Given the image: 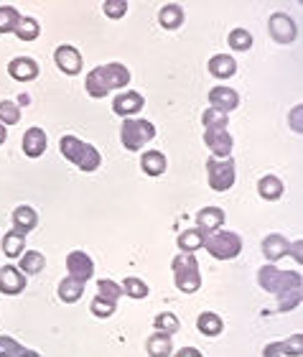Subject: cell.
Instances as JSON below:
<instances>
[{"instance_id":"cell-33","label":"cell","mask_w":303,"mask_h":357,"mask_svg":"<svg viewBox=\"0 0 303 357\" xmlns=\"http://www.w3.org/2000/svg\"><path fill=\"white\" fill-rule=\"evenodd\" d=\"M13 33L21 38V41H33V38H38V33H41V26H38L36 18H31V15L23 18L21 15V21H18V26H15Z\"/></svg>"},{"instance_id":"cell-21","label":"cell","mask_w":303,"mask_h":357,"mask_svg":"<svg viewBox=\"0 0 303 357\" xmlns=\"http://www.w3.org/2000/svg\"><path fill=\"white\" fill-rule=\"evenodd\" d=\"M237 72V61L229 54H215L209 59V75L215 79H229Z\"/></svg>"},{"instance_id":"cell-38","label":"cell","mask_w":303,"mask_h":357,"mask_svg":"<svg viewBox=\"0 0 303 357\" xmlns=\"http://www.w3.org/2000/svg\"><path fill=\"white\" fill-rule=\"evenodd\" d=\"M21 123V107L10 100H3L0 102V126H15Z\"/></svg>"},{"instance_id":"cell-1","label":"cell","mask_w":303,"mask_h":357,"mask_svg":"<svg viewBox=\"0 0 303 357\" xmlns=\"http://www.w3.org/2000/svg\"><path fill=\"white\" fill-rule=\"evenodd\" d=\"M260 289L278 296L275 312H290L301 304V273L298 271H281L275 266H263L258 271Z\"/></svg>"},{"instance_id":"cell-8","label":"cell","mask_w":303,"mask_h":357,"mask_svg":"<svg viewBox=\"0 0 303 357\" xmlns=\"http://www.w3.org/2000/svg\"><path fill=\"white\" fill-rule=\"evenodd\" d=\"M267 31L278 44H293L296 41V21L288 13H273L267 21Z\"/></svg>"},{"instance_id":"cell-41","label":"cell","mask_w":303,"mask_h":357,"mask_svg":"<svg viewBox=\"0 0 303 357\" xmlns=\"http://www.w3.org/2000/svg\"><path fill=\"white\" fill-rule=\"evenodd\" d=\"M102 10H104V15H107V18L118 21V18H123V15L127 13V3H125V0H104Z\"/></svg>"},{"instance_id":"cell-3","label":"cell","mask_w":303,"mask_h":357,"mask_svg":"<svg viewBox=\"0 0 303 357\" xmlns=\"http://www.w3.org/2000/svg\"><path fill=\"white\" fill-rule=\"evenodd\" d=\"M59 151H61V156L67 158V161H72L79 172H87V174L97 172L100 164H102L100 151H97L92 143H84L81 138H77V135H61Z\"/></svg>"},{"instance_id":"cell-22","label":"cell","mask_w":303,"mask_h":357,"mask_svg":"<svg viewBox=\"0 0 303 357\" xmlns=\"http://www.w3.org/2000/svg\"><path fill=\"white\" fill-rule=\"evenodd\" d=\"M141 169H143V174H148V176H161V174H166V169H169V158L163 156L161 151H146L141 156Z\"/></svg>"},{"instance_id":"cell-40","label":"cell","mask_w":303,"mask_h":357,"mask_svg":"<svg viewBox=\"0 0 303 357\" xmlns=\"http://www.w3.org/2000/svg\"><path fill=\"white\" fill-rule=\"evenodd\" d=\"M23 350H26V347H23L18 340L0 335V357H21Z\"/></svg>"},{"instance_id":"cell-32","label":"cell","mask_w":303,"mask_h":357,"mask_svg":"<svg viewBox=\"0 0 303 357\" xmlns=\"http://www.w3.org/2000/svg\"><path fill=\"white\" fill-rule=\"evenodd\" d=\"M120 289H123V294L130 298H146L150 294L148 283L143 281V278H135V275H127L125 281L120 283Z\"/></svg>"},{"instance_id":"cell-30","label":"cell","mask_w":303,"mask_h":357,"mask_svg":"<svg viewBox=\"0 0 303 357\" xmlns=\"http://www.w3.org/2000/svg\"><path fill=\"white\" fill-rule=\"evenodd\" d=\"M23 245H26V238L23 235H18V232H6L3 235V253H6V258H21L23 255Z\"/></svg>"},{"instance_id":"cell-37","label":"cell","mask_w":303,"mask_h":357,"mask_svg":"<svg viewBox=\"0 0 303 357\" xmlns=\"http://www.w3.org/2000/svg\"><path fill=\"white\" fill-rule=\"evenodd\" d=\"M97 296L107 298L112 304H118V298L123 296V289H120V283L110 281V278H100V281H97Z\"/></svg>"},{"instance_id":"cell-20","label":"cell","mask_w":303,"mask_h":357,"mask_svg":"<svg viewBox=\"0 0 303 357\" xmlns=\"http://www.w3.org/2000/svg\"><path fill=\"white\" fill-rule=\"evenodd\" d=\"M21 146H23V153L29 158H38L46 151V133L41 128H29V130L23 133Z\"/></svg>"},{"instance_id":"cell-5","label":"cell","mask_w":303,"mask_h":357,"mask_svg":"<svg viewBox=\"0 0 303 357\" xmlns=\"http://www.w3.org/2000/svg\"><path fill=\"white\" fill-rule=\"evenodd\" d=\"M204 248H207L209 255L217 258V261H232V258H237V255L242 253V238L237 232L219 230L215 235L204 238Z\"/></svg>"},{"instance_id":"cell-43","label":"cell","mask_w":303,"mask_h":357,"mask_svg":"<svg viewBox=\"0 0 303 357\" xmlns=\"http://www.w3.org/2000/svg\"><path fill=\"white\" fill-rule=\"evenodd\" d=\"M288 253H293L296 263H301V240H296V243H290V250H288Z\"/></svg>"},{"instance_id":"cell-18","label":"cell","mask_w":303,"mask_h":357,"mask_svg":"<svg viewBox=\"0 0 303 357\" xmlns=\"http://www.w3.org/2000/svg\"><path fill=\"white\" fill-rule=\"evenodd\" d=\"M290 250V243L288 238H283V235H278V232H273V235H267L265 240H263V255H265V261L273 266L275 261H281V258H286Z\"/></svg>"},{"instance_id":"cell-11","label":"cell","mask_w":303,"mask_h":357,"mask_svg":"<svg viewBox=\"0 0 303 357\" xmlns=\"http://www.w3.org/2000/svg\"><path fill=\"white\" fill-rule=\"evenodd\" d=\"M224 220H227V215H224L222 207H204L196 212V230L207 238V235H215V232L222 230Z\"/></svg>"},{"instance_id":"cell-16","label":"cell","mask_w":303,"mask_h":357,"mask_svg":"<svg viewBox=\"0 0 303 357\" xmlns=\"http://www.w3.org/2000/svg\"><path fill=\"white\" fill-rule=\"evenodd\" d=\"M8 75L13 77L15 82H31L38 77V64L31 56H15L8 61Z\"/></svg>"},{"instance_id":"cell-27","label":"cell","mask_w":303,"mask_h":357,"mask_svg":"<svg viewBox=\"0 0 303 357\" xmlns=\"http://www.w3.org/2000/svg\"><path fill=\"white\" fill-rule=\"evenodd\" d=\"M44 266H46V258L38 253V250H26V253L21 255V263L15 268H18L23 275H36L44 271Z\"/></svg>"},{"instance_id":"cell-6","label":"cell","mask_w":303,"mask_h":357,"mask_svg":"<svg viewBox=\"0 0 303 357\" xmlns=\"http://www.w3.org/2000/svg\"><path fill=\"white\" fill-rule=\"evenodd\" d=\"M153 138H155V128L148 120L130 118V120H123V126H120V141H123V146L127 151H141Z\"/></svg>"},{"instance_id":"cell-15","label":"cell","mask_w":303,"mask_h":357,"mask_svg":"<svg viewBox=\"0 0 303 357\" xmlns=\"http://www.w3.org/2000/svg\"><path fill=\"white\" fill-rule=\"evenodd\" d=\"M204 143L215 158H229L232 153V135L229 130H204Z\"/></svg>"},{"instance_id":"cell-10","label":"cell","mask_w":303,"mask_h":357,"mask_svg":"<svg viewBox=\"0 0 303 357\" xmlns=\"http://www.w3.org/2000/svg\"><path fill=\"white\" fill-rule=\"evenodd\" d=\"M67 271H69V278L87 283L95 275V263H92V258L84 250H72L67 255Z\"/></svg>"},{"instance_id":"cell-31","label":"cell","mask_w":303,"mask_h":357,"mask_svg":"<svg viewBox=\"0 0 303 357\" xmlns=\"http://www.w3.org/2000/svg\"><path fill=\"white\" fill-rule=\"evenodd\" d=\"M153 327H155V332H161V335L173 337L178 332V327H181V321H178V317L173 312H161L153 319Z\"/></svg>"},{"instance_id":"cell-7","label":"cell","mask_w":303,"mask_h":357,"mask_svg":"<svg viewBox=\"0 0 303 357\" xmlns=\"http://www.w3.org/2000/svg\"><path fill=\"white\" fill-rule=\"evenodd\" d=\"M207 178L215 192H227L235 186V161L229 158H207Z\"/></svg>"},{"instance_id":"cell-26","label":"cell","mask_w":303,"mask_h":357,"mask_svg":"<svg viewBox=\"0 0 303 357\" xmlns=\"http://www.w3.org/2000/svg\"><path fill=\"white\" fill-rule=\"evenodd\" d=\"M196 329H199L204 337H219L224 329V321H222V317L215 312H201L199 319H196Z\"/></svg>"},{"instance_id":"cell-13","label":"cell","mask_w":303,"mask_h":357,"mask_svg":"<svg viewBox=\"0 0 303 357\" xmlns=\"http://www.w3.org/2000/svg\"><path fill=\"white\" fill-rule=\"evenodd\" d=\"M237 105H240V95L227 84H217V87L209 89V107L229 115L232 110H237Z\"/></svg>"},{"instance_id":"cell-23","label":"cell","mask_w":303,"mask_h":357,"mask_svg":"<svg viewBox=\"0 0 303 357\" xmlns=\"http://www.w3.org/2000/svg\"><path fill=\"white\" fill-rule=\"evenodd\" d=\"M158 23H161V29L166 31H176L181 23H184V8L178 6V3H169V6H163L158 10Z\"/></svg>"},{"instance_id":"cell-24","label":"cell","mask_w":303,"mask_h":357,"mask_svg":"<svg viewBox=\"0 0 303 357\" xmlns=\"http://www.w3.org/2000/svg\"><path fill=\"white\" fill-rule=\"evenodd\" d=\"M258 194H260V199H265V202L281 199L283 181L278 176H273V174H265V176H260V181H258Z\"/></svg>"},{"instance_id":"cell-19","label":"cell","mask_w":303,"mask_h":357,"mask_svg":"<svg viewBox=\"0 0 303 357\" xmlns=\"http://www.w3.org/2000/svg\"><path fill=\"white\" fill-rule=\"evenodd\" d=\"M36 225H38V215H36V209L33 207L21 204V207L13 209V232H18V235L26 238Z\"/></svg>"},{"instance_id":"cell-36","label":"cell","mask_w":303,"mask_h":357,"mask_svg":"<svg viewBox=\"0 0 303 357\" xmlns=\"http://www.w3.org/2000/svg\"><path fill=\"white\" fill-rule=\"evenodd\" d=\"M21 21V13L13 6H0V33H13Z\"/></svg>"},{"instance_id":"cell-9","label":"cell","mask_w":303,"mask_h":357,"mask_svg":"<svg viewBox=\"0 0 303 357\" xmlns=\"http://www.w3.org/2000/svg\"><path fill=\"white\" fill-rule=\"evenodd\" d=\"M143 105H146V100H143L141 92L125 89V92H120V95L112 100V112L120 115L123 120H130L133 115H138V112L143 110Z\"/></svg>"},{"instance_id":"cell-14","label":"cell","mask_w":303,"mask_h":357,"mask_svg":"<svg viewBox=\"0 0 303 357\" xmlns=\"http://www.w3.org/2000/svg\"><path fill=\"white\" fill-rule=\"evenodd\" d=\"M301 352H303V337L293 335L288 340H283V342L265 344L263 357H301Z\"/></svg>"},{"instance_id":"cell-44","label":"cell","mask_w":303,"mask_h":357,"mask_svg":"<svg viewBox=\"0 0 303 357\" xmlns=\"http://www.w3.org/2000/svg\"><path fill=\"white\" fill-rule=\"evenodd\" d=\"M6 138H8V130H6V126H0V146L6 143Z\"/></svg>"},{"instance_id":"cell-35","label":"cell","mask_w":303,"mask_h":357,"mask_svg":"<svg viewBox=\"0 0 303 357\" xmlns=\"http://www.w3.org/2000/svg\"><path fill=\"white\" fill-rule=\"evenodd\" d=\"M227 44L232 52H247L252 46V36L247 29H232L227 36Z\"/></svg>"},{"instance_id":"cell-42","label":"cell","mask_w":303,"mask_h":357,"mask_svg":"<svg viewBox=\"0 0 303 357\" xmlns=\"http://www.w3.org/2000/svg\"><path fill=\"white\" fill-rule=\"evenodd\" d=\"M173 357H204V355H201L196 347H181V350H178Z\"/></svg>"},{"instance_id":"cell-29","label":"cell","mask_w":303,"mask_h":357,"mask_svg":"<svg viewBox=\"0 0 303 357\" xmlns=\"http://www.w3.org/2000/svg\"><path fill=\"white\" fill-rule=\"evenodd\" d=\"M176 245L181 253H192L194 250H199V248H204V235H201L196 227H192V230H184L181 235H178Z\"/></svg>"},{"instance_id":"cell-17","label":"cell","mask_w":303,"mask_h":357,"mask_svg":"<svg viewBox=\"0 0 303 357\" xmlns=\"http://www.w3.org/2000/svg\"><path fill=\"white\" fill-rule=\"evenodd\" d=\"M26 289V275L18 271L15 266H3L0 268V291L6 296H15Z\"/></svg>"},{"instance_id":"cell-28","label":"cell","mask_w":303,"mask_h":357,"mask_svg":"<svg viewBox=\"0 0 303 357\" xmlns=\"http://www.w3.org/2000/svg\"><path fill=\"white\" fill-rule=\"evenodd\" d=\"M56 294H59V298L64 301V304H75V301H79L81 294H84V283L75 281V278H61L59 289H56Z\"/></svg>"},{"instance_id":"cell-12","label":"cell","mask_w":303,"mask_h":357,"mask_svg":"<svg viewBox=\"0 0 303 357\" xmlns=\"http://www.w3.org/2000/svg\"><path fill=\"white\" fill-rule=\"evenodd\" d=\"M54 61H56L59 72H64V75H69V77H75L81 72V54H79V49H75V46H69V44L56 46Z\"/></svg>"},{"instance_id":"cell-45","label":"cell","mask_w":303,"mask_h":357,"mask_svg":"<svg viewBox=\"0 0 303 357\" xmlns=\"http://www.w3.org/2000/svg\"><path fill=\"white\" fill-rule=\"evenodd\" d=\"M21 357H41V355H38L36 350H29V347H26V350H23V355H21Z\"/></svg>"},{"instance_id":"cell-34","label":"cell","mask_w":303,"mask_h":357,"mask_svg":"<svg viewBox=\"0 0 303 357\" xmlns=\"http://www.w3.org/2000/svg\"><path fill=\"white\" fill-rule=\"evenodd\" d=\"M201 123H204V130H227L229 118L224 112L215 110V107H207L201 112Z\"/></svg>"},{"instance_id":"cell-25","label":"cell","mask_w":303,"mask_h":357,"mask_svg":"<svg viewBox=\"0 0 303 357\" xmlns=\"http://www.w3.org/2000/svg\"><path fill=\"white\" fill-rule=\"evenodd\" d=\"M146 352H148V357H171V352H173V342H171L169 335L153 332V335L146 340Z\"/></svg>"},{"instance_id":"cell-4","label":"cell","mask_w":303,"mask_h":357,"mask_svg":"<svg viewBox=\"0 0 303 357\" xmlns=\"http://www.w3.org/2000/svg\"><path fill=\"white\" fill-rule=\"evenodd\" d=\"M173 281H176L178 291L184 294H196L201 289V271H199V261L194 258L192 253H178L173 261Z\"/></svg>"},{"instance_id":"cell-2","label":"cell","mask_w":303,"mask_h":357,"mask_svg":"<svg viewBox=\"0 0 303 357\" xmlns=\"http://www.w3.org/2000/svg\"><path fill=\"white\" fill-rule=\"evenodd\" d=\"M130 82V72H127L125 64H118V61H110V64H100L87 75L84 79V87H87V95L95 97V100H102L112 92V89H123Z\"/></svg>"},{"instance_id":"cell-39","label":"cell","mask_w":303,"mask_h":357,"mask_svg":"<svg viewBox=\"0 0 303 357\" xmlns=\"http://www.w3.org/2000/svg\"><path fill=\"white\" fill-rule=\"evenodd\" d=\"M89 312L95 314V317H100V319H110L112 314L118 312V304H112V301H107L102 296H95L92 304H89Z\"/></svg>"}]
</instances>
